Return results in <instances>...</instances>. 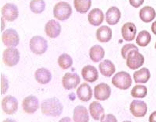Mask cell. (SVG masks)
Segmentation results:
<instances>
[{"label": "cell", "instance_id": "8fae6325", "mask_svg": "<svg viewBox=\"0 0 156 122\" xmlns=\"http://www.w3.org/2000/svg\"><path fill=\"white\" fill-rule=\"evenodd\" d=\"M22 107L25 113L34 114L39 108V100L35 96L30 95L25 97L22 102Z\"/></svg>", "mask_w": 156, "mask_h": 122}, {"label": "cell", "instance_id": "9c48e42d", "mask_svg": "<svg viewBox=\"0 0 156 122\" xmlns=\"http://www.w3.org/2000/svg\"><path fill=\"white\" fill-rule=\"evenodd\" d=\"M130 113L136 117H143L147 114V107L146 103L140 100H133L129 106Z\"/></svg>", "mask_w": 156, "mask_h": 122}, {"label": "cell", "instance_id": "8992f818", "mask_svg": "<svg viewBox=\"0 0 156 122\" xmlns=\"http://www.w3.org/2000/svg\"><path fill=\"white\" fill-rule=\"evenodd\" d=\"M126 60L127 67L132 70H134L143 66L144 62V58L138 51L133 50L129 52Z\"/></svg>", "mask_w": 156, "mask_h": 122}, {"label": "cell", "instance_id": "8d00e7d4", "mask_svg": "<svg viewBox=\"0 0 156 122\" xmlns=\"http://www.w3.org/2000/svg\"><path fill=\"white\" fill-rule=\"evenodd\" d=\"M149 122H156V110L151 114L149 117Z\"/></svg>", "mask_w": 156, "mask_h": 122}, {"label": "cell", "instance_id": "2e32d148", "mask_svg": "<svg viewBox=\"0 0 156 122\" xmlns=\"http://www.w3.org/2000/svg\"><path fill=\"white\" fill-rule=\"evenodd\" d=\"M122 38L126 41H132L134 40L136 34V27L134 23H126L121 29Z\"/></svg>", "mask_w": 156, "mask_h": 122}, {"label": "cell", "instance_id": "d6a6232c", "mask_svg": "<svg viewBox=\"0 0 156 122\" xmlns=\"http://www.w3.org/2000/svg\"><path fill=\"white\" fill-rule=\"evenodd\" d=\"M133 50H136V51H138V48L133 44H125L124 46L122 48V49H121V55H122V58H123L124 59H126L129 52H130V51H133Z\"/></svg>", "mask_w": 156, "mask_h": 122}, {"label": "cell", "instance_id": "b9f144b4", "mask_svg": "<svg viewBox=\"0 0 156 122\" xmlns=\"http://www.w3.org/2000/svg\"><path fill=\"white\" fill-rule=\"evenodd\" d=\"M154 48H155V49H156V43H155V45H154Z\"/></svg>", "mask_w": 156, "mask_h": 122}, {"label": "cell", "instance_id": "83f0119b", "mask_svg": "<svg viewBox=\"0 0 156 122\" xmlns=\"http://www.w3.org/2000/svg\"><path fill=\"white\" fill-rule=\"evenodd\" d=\"M74 7L80 13H85L91 6V0H74Z\"/></svg>", "mask_w": 156, "mask_h": 122}, {"label": "cell", "instance_id": "ba28073f", "mask_svg": "<svg viewBox=\"0 0 156 122\" xmlns=\"http://www.w3.org/2000/svg\"><path fill=\"white\" fill-rule=\"evenodd\" d=\"M2 109L6 114H13L18 110V100L16 97L8 95L2 99Z\"/></svg>", "mask_w": 156, "mask_h": 122}, {"label": "cell", "instance_id": "52a82bcc", "mask_svg": "<svg viewBox=\"0 0 156 122\" xmlns=\"http://www.w3.org/2000/svg\"><path fill=\"white\" fill-rule=\"evenodd\" d=\"M2 41L4 45L8 48H14L19 44V34L14 29H7L2 33Z\"/></svg>", "mask_w": 156, "mask_h": 122}, {"label": "cell", "instance_id": "30bf717a", "mask_svg": "<svg viewBox=\"0 0 156 122\" xmlns=\"http://www.w3.org/2000/svg\"><path fill=\"white\" fill-rule=\"evenodd\" d=\"M1 13L4 19L9 22L14 21L19 16V11L16 5L12 3H6L1 9Z\"/></svg>", "mask_w": 156, "mask_h": 122}, {"label": "cell", "instance_id": "603a6c76", "mask_svg": "<svg viewBox=\"0 0 156 122\" xmlns=\"http://www.w3.org/2000/svg\"><path fill=\"white\" fill-rule=\"evenodd\" d=\"M89 111H90L91 117L95 120H100L101 116L105 113V110H104L103 107L98 101H93L89 105Z\"/></svg>", "mask_w": 156, "mask_h": 122}, {"label": "cell", "instance_id": "5b68a950", "mask_svg": "<svg viewBox=\"0 0 156 122\" xmlns=\"http://www.w3.org/2000/svg\"><path fill=\"white\" fill-rule=\"evenodd\" d=\"M20 59V54L18 49L15 48H8L3 51L2 60L5 66L9 67L16 66Z\"/></svg>", "mask_w": 156, "mask_h": 122}, {"label": "cell", "instance_id": "e575fe53", "mask_svg": "<svg viewBox=\"0 0 156 122\" xmlns=\"http://www.w3.org/2000/svg\"><path fill=\"white\" fill-rule=\"evenodd\" d=\"M100 120H101V122H117L116 117L112 114H103Z\"/></svg>", "mask_w": 156, "mask_h": 122}, {"label": "cell", "instance_id": "d590c367", "mask_svg": "<svg viewBox=\"0 0 156 122\" xmlns=\"http://www.w3.org/2000/svg\"><path fill=\"white\" fill-rule=\"evenodd\" d=\"M129 2L133 7L138 8L144 3V0H129Z\"/></svg>", "mask_w": 156, "mask_h": 122}, {"label": "cell", "instance_id": "ab89813d", "mask_svg": "<svg viewBox=\"0 0 156 122\" xmlns=\"http://www.w3.org/2000/svg\"><path fill=\"white\" fill-rule=\"evenodd\" d=\"M2 122H16V121L15 120H13V119L7 118V119H5Z\"/></svg>", "mask_w": 156, "mask_h": 122}, {"label": "cell", "instance_id": "484cf974", "mask_svg": "<svg viewBox=\"0 0 156 122\" xmlns=\"http://www.w3.org/2000/svg\"><path fill=\"white\" fill-rule=\"evenodd\" d=\"M105 56V50L100 45H94L89 51V57L90 60L94 62L101 61Z\"/></svg>", "mask_w": 156, "mask_h": 122}, {"label": "cell", "instance_id": "7402d4cb", "mask_svg": "<svg viewBox=\"0 0 156 122\" xmlns=\"http://www.w3.org/2000/svg\"><path fill=\"white\" fill-rule=\"evenodd\" d=\"M97 40L101 43H107L112 39V30L108 26L100 27L96 31Z\"/></svg>", "mask_w": 156, "mask_h": 122}, {"label": "cell", "instance_id": "7c38bea8", "mask_svg": "<svg viewBox=\"0 0 156 122\" xmlns=\"http://www.w3.org/2000/svg\"><path fill=\"white\" fill-rule=\"evenodd\" d=\"M80 83V78L76 73H67L64 75L62 79V86L67 90L76 88V86Z\"/></svg>", "mask_w": 156, "mask_h": 122}, {"label": "cell", "instance_id": "74e56055", "mask_svg": "<svg viewBox=\"0 0 156 122\" xmlns=\"http://www.w3.org/2000/svg\"><path fill=\"white\" fill-rule=\"evenodd\" d=\"M58 122H74V120H73L70 117H62V119H60Z\"/></svg>", "mask_w": 156, "mask_h": 122}, {"label": "cell", "instance_id": "f546056e", "mask_svg": "<svg viewBox=\"0 0 156 122\" xmlns=\"http://www.w3.org/2000/svg\"><path fill=\"white\" fill-rule=\"evenodd\" d=\"M58 65L62 69H67L73 65V59L70 55L63 53L59 55L58 59Z\"/></svg>", "mask_w": 156, "mask_h": 122}, {"label": "cell", "instance_id": "836d02e7", "mask_svg": "<svg viewBox=\"0 0 156 122\" xmlns=\"http://www.w3.org/2000/svg\"><path fill=\"white\" fill-rule=\"evenodd\" d=\"M9 89V82L3 73H1V94L3 95Z\"/></svg>", "mask_w": 156, "mask_h": 122}, {"label": "cell", "instance_id": "9a60e30c", "mask_svg": "<svg viewBox=\"0 0 156 122\" xmlns=\"http://www.w3.org/2000/svg\"><path fill=\"white\" fill-rule=\"evenodd\" d=\"M81 75L83 79L88 83H94L98 79V72L93 66H86L82 69Z\"/></svg>", "mask_w": 156, "mask_h": 122}, {"label": "cell", "instance_id": "277c9868", "mask_svg": "<svg viewBox=\"0 0 156 122\" xmlns=\"http://www.w3.org/2000/svg\"><path fill=\"white\" fill-rule=\"evenodd\" d=\"M30 49L35 55H43L48 49V41L41 36H34L30 40Z\"/></svg>", "mask_w": 156, "mask_h": 122}, {"label": "cell", "instance_id": "5bb4252c", "mask_svg": "<svg viewBox=\"0 0 156 122\" xmlns=\"http://www.w3.org/2000/svg\"><path fill=\"white\" fill-rule=\"evenodd\" d=\"M61 29V25L58 21L51 20L45 24L44 31L46 35L50 38H56L60 34Z\"/></svg>", "mask_w": 156, "mask_h": 122}, {"label": "cell", "instance_id": "60d3db41", "mask_svg": "<svg viewBox=\"0 0 156 122\" xmlns=\"http://www.w3.org/2000/svg\"><path fill=\"white\" fill-rule=\"evenodd\" d=\"M123 122H131V121H129V120H125V121H123Z\"/></svg>", "mask_w": 156, "mask_h": 122}, {"label": "cell", "instance_id": "44dd1931", "mask_svg": "<svg viewBox=\"0 0 156 122\" xmlns=\"http://www.w3.org/2000/svg\"><path fill=\"white\" fill-rule=\"evenodd\" d=\"M121 18V12L119 9L115 6L110 7L107 10L106 14H105V19L108 24L109 25H115L119 23Z\"/></svg>", "mask_w": 156, "mask_h": 122}, {"label": "cell", "instance_id": "cb8c5ba5", "mask_svg": "<svg viewBox=\"0 0 156 122\" xmlns=\"http://www.w3.org/2000/svg\"><path fill=\"white\" fill-rule=\"evenodd\" d=\"M100 73L105 77H110L115 73V65L110 60H104L99 64Z\"/></svg>", "mask_w": 156, "mask_h": 122}, {"label": "cell", "instance_id": "e0dca14e", "mask_svg": "<svg viewBox=\"0 0 156 122\" xmlns=\"http://www.w3.org/2000/svg\"><path fill=\"white\" fill-rule=\"evenodd\" d=\"M76 96L83 102H87L92 97V90L87 83H83L76 90Z\"/></svg>", "mask_w": 156, "mask_h": 122}, {"label": "cell", "instance_id": "3957f363", "mask_svg": "<svg viewBox=\"0 0 156 122\" xmlns=\"http://www.w3.org/2000/svg\"><path fill=\"white\" fill-rule=\"evenodd\" d=\"M72 8L66 2H59L55 5L53 8L54 17L57 20L64 21L68 20L72 14Z\"/></svg>", "mask_w": 156, "mask_h": 122}, {"label": "cell", "instance_id": "d6986e66", "mask_svg": "<svg viewBox=\"0 0 156 122\" xmlns=\"http://www.w3.org/2000/svg\"><path fill=\"white\" fill-rule=\"evenodd\" d=\"M73 120L74 122H88L89 114L87 108L81 105L76 106L73 110Z\"/></svg>", "mask_w": 156, "mask_h": 122}, {"label": "cell", "instance_id": "4dcf8cb0", "mask_svg": "<svg viewBox=\"0 0 156 122\" xmlns=\"http://www.w3.org/2000/svg\"><path fill=\"white\" fill-rule=\"evenodd\" d=\"M30 9L36 14L41 13L45 9V2L44 0H31L30 2Z\"/></svg>", "mask_w": 156, "mask_h": 122}, {"label": "cell", "instance_id": "f1b7e54d", "mask_svg": "<svg viewBox=\"0 0 156 122\" xmlns=\"http://www.w3.org/2000/svg\"><path fill=\"white\" fill-rule=\"evenodd\" d=\"M151 36L147 30H141L136 38V43L140 47H146L151 42Z\"/></svg>", "mask_w": 156, "mask_h": 122}, {"label": "cell", "instance_id": "1f68e13d", "mask_svg": "<svg viewBox=\"0 0 156 122\" xmlns=\"http://www.w3.org/2000/svg\"><path fill=\"white\" fill-rule=\"evenodd\" d=\"M147 90L145 86L136 85L132 89L130 94L134 98H144L147 96Z\"/></svg>", "mask_w": 156, "mask_h": 122}, {"label": "cell", "instance_id": "f35d334b", "mask_svg": "<svg viewBox=\"0 0 156 122\" xmlns=\"http://www.w3.org/2000/svg\"><path fill=\"white\" fill-rule=\"evenodd\" d=\"M151 31L153 32V34H154V35H156V20L152 23V24H151Z\"/></svg>", "mask_w": 156, "mask_h": 122}, {"label": "cell", "instance_id": "6da1fadb", "mask_svg": "<svg viewBox=\"0 0 156 122\" xmlns=\"http://www.w3.org/2000/svg\"><path fill=\"white\" fill-rule=\"evenodd\" d=\"M41 110L43 114L49 117H58L63 111V106L56 97L44 100L41 104Z\"/></svg>", "mask_w": 156, "mask_h": 122}, {"label": "cell", "instance_id": "7a4b0ae2", "mask_svg": "<svg viewBox=\"0 0 156 122\" xmlns=\"http://www.w3.org/2000/svg\"><path fill=\"white\" fill-rule=\"evenodd\" d=\"M112 83L116 88L126 90L132 85L131 76L126 72H119L112 77Z\"/></svg>", "mask_w": 156, "mask_h": 122}, {"label": "cell", "instance_id": "4316f807", "mask_svg": "<svg viewBox=\"0 0 156 122\" xmlns=\"http://www.w3.org/2000/svg\"><path fill=\"white\" fill-rule=\"evenodd\" d=\"M151 78V73L147 68H142L133 73V79L136 83H146Z\"/></svg>", "mask_w": 156, "mask_h": 122}, {"label": "cell", "instance_id": "ac0fdd59", "mask_svg": "<svg viewBox=\"0 0 156 122\" xmlns=\"http://www.w3.org/2000/svg\"><path fill=\"white\" fill-rule=\"evenodd\" d=\"M87 18L90 24L94 27H98L104 21V14L101 9L98 8H94L92 10H90V12H89Z\"/></svg>", "mask_w": 156, "mask_h": 122}, {"label": "cell", "instance_id": "ffe728a7", "mask_svg": "<svg viewBox=\"0 0 156 122\" xmlns=\"http://www.w3.org/2000/svg\"><path fill=\"white\" fill-rule=\"evenodd\" d=\"M34 78L38 83L41 85H45L51 80V73L45 68H40L36 70Z\"/></svg>", "mask_w": 156, "mask_h": 122}, {"label": "cell", "instance_id": "4fadbf2b", "mask_svg": "<svg viewBox=\"0 0 156 122\" xmlns=\"http://www.w3.org/2000/svg\"><path fill=\"white\" fill-rule=\"evenodd\" d=\"M94 98L97 100L105 101L108 99L111 95V88L109 86L105 83H99L94 87Z\"/></svg>", "mask_w": 156, "mask_h": 122}, {"label": "cell", "instance_id": "d4e9b609", "mask_svg": "<svg viewBox=\"0 0 156 122\" xmlns=\"http://www.w3.org/2000/svg\"><path fill=\"white\" fill-rule=\"evenodd\" d=\"M139 16L144 23H150L155 18L156 12L151 6H144L139 12Z\"/></svg>", "mask_w": 156, "mask_h": 122}]
</instances>
